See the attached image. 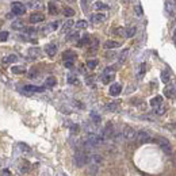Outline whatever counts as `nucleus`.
<instances>
[{"label":"nucleus","instance_id":"a211bd4d","mask_svg":"<svg viewBox=\"0 0 176 176\" xmlns=\"http://www.w3.org/2000/svg\"><path fill=\"white\" fill-rule=\"evenodd\" d=\"M164 93H165V96H168V98H175L176 96V89L173 87H167L164 89Z\"/></svg>","mask_w":176,"mask_h":176},{"label":"nucleus","instance_id":"3c124183","mask_svg":"<svg viewBox=\"0 0 176 176\" xmlns=\"http://www.w3.org/2000/svg\"><path fill=\"white\" fill-rule=\"evenodd\" d=\"M173 2H175V4H176V0H173Z\"/></svg>","mask_w":176,"mask_h":176},{"label":"nucleus","instance_id":"cd10ccee","mask_svg":"<svg viewBox=\"0 0 176 176\" xmlns=\"http://www.w3.org/2000/svg\"><path fill=\"white\" fill-rule=\"evenodd\" d=\"M95 8L96 10H108V6L107 4H104V3H102V2H96L95 3Z\"/></svg>","mask_w":176,"mask_h":176},{"label":"nucleus","instance_id":"2f4dec72","mask_svg":"<svg viewBox=\"0 0 176 176\" xmlns=\"http://www.w3.org/2000/svg\"><path fill=\"white\" fill-rule=\"evenodd\" d=\"M12 28H16V30L18 28H23V22L22 20H16V22L12 23Z\"/></svg>","mask_w":176,"mask_h":176},{"label":"nucleus","instance_id":"f8f14e48","mask_svg":"<svg viewBox=\"0 0 176 176\" xmlns=\"http://www.w3.org/2000/svg\"><path fill=\"white\" fill-rule=\"evenodd\" d=\"M63 58H64V61H75V58H76V53H75V52H72V50H67V52H64Z\"/></svg>","mask_w":176,"mask_h":176},{"label":"nucleus","instance_id":"bb28decb","mask_svg":"<svg viewBox=\"0 0 176 176\" xmlns=\"http://www.w3.org/2000/svg\"><path fill=\"white\" fill-rule=\"evenodd\" d=\"M49 12H50L52 15H57V14H58V8H57V6L54 3L49 4Z\"/></svg>","mask_w":176,"mask_h":176},{"label":"nucleus","instance_id":"de8ad7c7","mask_svg":"<svg viewBox=\"0 0 176 176\" xmlns=\"http://www.w3.org/2000/svg\"><path fill=\"white\" fill-rule=\"evenodd\" d=\"M173 41H175V43H176V30H175V33H173Z\"/></svg>","mask_w":176,"mask_h":176},{"label":"nucleus","instance_id":"8fccbe9b","mask_svg":"<svg viewBox=\"0 0 176 176\" xmlns=\"http://www.w3.org/2000/svg\"><path fill=\"white\" fill-rule=\"evenodd\" d=\"M68 2H71V3H73V2H75V0H68Z\"/></svg>","mask_w":176,"mask_h":176},{"label":"nucleus","instance_id":"423d86ee","mask_svg":"<svg viewBox=\"0 0 176 176\" xmlns=\"http://www.w3.org/2000/svg\"><path fill=\"white\" fill-rule=\"evenodd\" d=\"M137 140L138 142H141V144H145V142H149L152 138H150V134L144 132V130H141V132L137 133Z\"/></svg>","mask_w":176,"mask_h":176},{"label":"nucleus","instance_id":"09e8293b","mask_svg":"<svg viewBox=\"0 0 176 176\" xmlns=\"http://www.w3.org/2000/svg\"><path fill=\"white\" fill-rule=\"evenodd\" d=\"M173 160H175V164H176V153H175V156H173Z\"/></svg>","mask_w":176,"mask_h":176},{"label":"nucleus","instance_id":"ddd939ff","mask_svg":"<svg viewBox=\"0 0 176 176\" xmlns=\"http://www.w3.org/2000/svg\"><path fill=\"white\" fill-rule=\"evenodd\" d=\"M24 91L27 92H43L45 91V87H37V85H26L23 88Z\"/></svg>","mask_w":176,"mask_h":176},{"label":"nucleus","instance_id":"7ed1b4c3","mask_svg":"<svg viewBox=\"0 0 176 176\" xmlns=\"http://www.w3.org/2000/svg\"><path fill=\"white\" fill-rule=\"evenodd\" d=\"M11 10L15 15H23L24 12H26V7H24V4H22L20 2H14L11 4Z\"/></svg>","mask_w":176,"mask_h":176},{"label":"nucleus","instance_id":"2eb2a0df","mask_svg":"<svg viewBox=\"0 0 176 176\" xmlns=\"http://www.w3.org/2000/svg\"><path fill=\"white\" fill-rule=\"evenodd\" d=\"M119 46H121V42H118V41H106L104 42L106 49H115V48H119Z\"/></svg>","mask_w":176,"mask_h":176},{"label":"nucleus","instance_id":"1a4fd4ad","mask_svg":"<svg viewBox=\"0 0 176 176\" xmlns=\"http://www.w3.org/2000/svg\"><path fill=\"white\" fill-rule=\"evenodd\" d=\"M43 19H45V16L41 12H34V14L30 15V23H39Z\"/></svg>","mask_w":176,"mask_h":176},{"label":"nucleus","instance_id":"f257e3e1","mask_svg":"<svg viewBox=\"0 0 176 176\" xmlns=\"http://www.w3.org/2000/svg\"><path fill=\"white\" fill-rule=\"evenodd\" d=\"M88 161H89L88 156L84 152H80V150H79V152H76V154H75V163H76L77 167H84Z\"/></svg>","mask_w":176,"mask_h":176},{"label":"nucleus","instance_id":"c756f323","mask_svg":"<svg viewBox=\"0 0 176 176\" xmlns=\"http://www.w3.org/2000/svg\"><path fill=\"white\" fill-rule=\"evenodd\" d=\"M128 54H129V50H128V49H125V50L121 53V56H119V63H125V60H126V57H128Z\"/></svg>","mask_w":176,"mask_h":176},{"label":"nucleus","instance_id":"49530a36","mask_svg":"<svg viewBox=\"0 0 176 176\" xmlns=\"http://www.w3.org/2000/svg\"><path fill=\"white\" fill-rule=\"evenodd\" d=\"M3 176H10V172H8L7 169H4V171H3Z\"/></svg>","mask_w":176,"mask_h":176},{"label":"nucleus","instance_id":"603ef678","mask_svg":"<svg viewBox=\"0 0 176 176\" xmlns=\"http://www.w3.org/2000/svg\"><path fill=\"white\" fill-rule=\"evenodd\" d=\"M64 176H67V175H65V173H64Z\"/></svg>","mask_w":176,"mask_h":176},{"label":"nucleus","instance_id":"6e6552de","mask_svg":"<svg viewBox=\"0 0 176 176\" xmlns=\"http://www.w3.org/2000/svg\"><path fill=\"white\" fill-rule=\"evenodd\" d=\"M121 91H122V85L119 83H115L110 87V95L111 96H118L121 93Z\"/></svg>","mask_w":176,"mask_h":176},{"label":"nucleus","instance_id":"c03bdc74","mask_svg":"<svg viewBox=\"0 0 176 176\" xmlns=\"http://www.w3.org/2000/svg\"><path fill=\"white\" fill-rule=\"evenodd\" d=\"M136 11H137L140 15H142V10H141V7H140V6H137V7H136Z\"/></svg>","mask_w":176,"mask_h":176},{"label":"nucleus","instance_id":"5701e85b","mask_svg":"<svg viewBox=\"0 0 176 176\" xmlns=\"http://www.w3.org/2000/svg\"><path fill=\"white\" fill-rule=\"evenodd\" d=\"M56 83H57V80H56V77H53V76L48 77V79H46V81H45V84H46V87H54V85H56Z\"/></svg>","mask_w":176,"mask_h":176},{"label":"nucleus","instance_id":"ea45409f","mask_svg":"<svg viewBox=\"0 0 176 176\" xmlns=\"http://www.w3.org/2000/svg\"><path fill=\"white\" fill-rule=\"evenodd\" d=\"M19 146H20V149H22L23 152H30V148H28L27 145H24V144H19Z\"/></svg>","mask_w":176,"mask_h":176},{"label":"nucleus","instance_id":"aec40b11","mask_svg":"<svg viewBox=\"0 0 176 176\" xmlns=\"http://www.w3.org/2000/svg\"><path fill=\"white\" fill-rule=\"evenodd\" d=\"M106 108L108 110V111H117L118 108H119V103L118 102H113V103H108L106 106Z\"/></svg>","mask_w":176,"mask_h":176},{"label":"nucleus","instance_id":"f03ea898","mask_svg":"<svg viewBox=\"0 0 176 176\" xmlns=\"http://www.w3.org/2000/svg\"><path fill=\"white\" fill-rule=\"evenodd\" d=\"M123 138L128 141H133L137 138V132L134 130L132 126H125L123 128Z\"/></svg>","mask_w":176,"mask_h":176},{"label":"nucleus","instance_id":"b1692460","mask_svg":"<svg viewBox=\"0 0 176 176\" xmlns=\"http://www.w3.org/2000/svg\"><path fill=\"white\" fill-rule=\"evenodd\" d=\"M136 27H129V28H126V34L125 37L126 38H132V37H134V34H136Z\"/></svg>","mask_w":176,"mask_h":176},{"label":"nucleus","instance_id":"412c9836","mask_svg":"<svg viewBox=\"0 0 176 176\" xmlns=\"http://www.w3.org/2000/svg\"><path fill=\"white\" fill-rule=\"evenodd\" d=\"M72 26H73V20H72V19H69L68 22H65V23H64V26H63V28H61V31H63V33H67L68 30H71Z\"/></svg>","mask_w":176,"mask_h":176},{"label":"nucleus","instance_id":"a19ab883","mask_svg":"<svg viewBox=\"0 0 176 176\" xmlns=\"http://www.w3.org/2000/svg\"><path fill=\"white\" fill-rule=\"evenodd\" d=\"M65 67H67V68H72L73 67V61H65Z\"/></svg>","mask_w":176,"mask_h":176},{"label":"nucleus","instance_id":"58836bf2","mask_svg":"<svg viewBox=\"0 0 176 176\" xmlns=\"http://www.w3.org/2000/svg\"><path fill=\"white\" fill-rule=\"evenodd\" d=\"M164 111H165V108L163 107V106H161V107H158V108H154V113H156V114H158V115H161V114H164Z\"/></svg>","mask_w":176,"mask_h":176},{"label":"nucleus","instance_id":"473e14b6","mask_svg":"<svg viewBox=\"0 0 176 176\" xmlns=\"http://www.w3.org/2000/svg\"><path fill=\"white\" fill-rule=\"evenodd\" d=\"M145 68H146V65H145V64H141V65H140V68H138V76H140V77L144 76Z\"/></svg>","mask_w":176,"mask_h":176},{"label":"nucleus","instance_id":"c85d7f7f","mask_svg":"<svg viewBox=\"0 0 176 176\" xmlns=\"http://www.w3.org/2000/svg\"><path fill=\"white\" fill-rule=\"evenodd\" d=\"M96 65H98V60H88V61H87V67H88L89 69L96 68Z\"/></svg>","mask_w":176,"mask_h":176},{"label":"nucleus","instance_id":"37998d69","mask_svg":"<svg viewBox=\"0 0 176 176\" xmlns=\"http://www.w3.org/2000/svg\"><path fill=\"white\" fill-rule=\"evenodd\" d=\"M81 6H83L84 11H87V0H81Z\"/></svg>","mask_w":176,"mask_h":176},{"label":"nucleus","instance_id":"a18cd8bd","mask_svg":"<svg viewBox=\"0 0 176 176\" xmlns=\"http://www.w3.org/2000/svg\"><path fill=\"white\" fill-rule=\"evenodd\" d=\"M92 81H93L92 77H88V79H87V84H88V85H91V84H92Z\"/></svg>","mask_w":176,"mask_h":176},{"label":"nucleus","instance_id":"7c9ffc66","mask_svg":"<svg viewBox=\"0 0 176 176\" xmlns=\"http://www.w3.org/2000/svg\"><path fill=\"white\" fill-rule=\"evenodd\" d=\"M87 26H88L87 20H79V22L76 23V27H77V28H85Z\"/></svg>","mask_w":176,"mask_h":176},{"label":"nucleus","instance_id":"20e7f679","mask_svg":"<svg viewBox=\"0 0 176 176\" xmlns=\"http://www.w3.org/2000/svg\"><path fill=\"white\" fill-rule=\"evenodd\" d=\"M157 144H158V146H160V148L164 150V152H167V153H169L171 150H172L169 141L167 140V138H164V137H158V138H157Z\"/></svg>","mask_w":176,"mask_h":176},{"label":"nucleus","instance_id":"72a5a7b5","mask_svg":"<svg viewBox=\"0 0 176 176\" xmlns=\"http://www.w3.org/2000/svg\"><path fill=\"white\" fill-rule=\"evenodd\" d=\"M91 119L95 122V123H99V122H100V117L96 113H91Z\"/></svg>","mask_w":176,"mask_h":176},{"label":"nucleus","instance_id":"f3484780","mask_svg":"<svg viewBox=\"0 0 176 176\" xmlns=\"http://www.w3.org/2000/svg\"><path fill=\"white\" fill-rule=\"evenodd\" d=\"M102 161H103V157L100 154H92L91 156V163L93 165H99V164H102Z\"/></svg>","mask_w":176,"mask_h":176},{"label":"nucleus","instance_id":"393cba45","mask_svg":"<svg viewBox=\"0 0 176 176\" xmlns=\"http://www.w3.org/2000/svg\"><path fill=\"white\" fill-rule=\"evenodd\" d=\"M28 56L33 57V58L38 57V56H39V49H37V48H31V49H28Z\"/></svg>","mask_w":176,"mask_h":176},{"label":"nucleus","instance_id":"e433bc0d","mask_svg":"<svg viewBox=\"0 0 176 176\" xmlns=\"http://www.w3.org/2000/svg\"><path fill=\"white\" fill-rule=\"evenodd\" d=\"M7 39H8V31L0 33V41H7Z\"/></svg>","mask_w":176,"mask_h":176},{"label":"nucleus","instance_id":"f704fd0d","mask_svg":"<svg viewBox=\"0 0 176 176\" xmlns=\"http://www.w3.org/2000/svg\"><path fill=\"white\" fill-rule=\"evenodd\" d=\"M88 42H89V37H88V35H84L83 38H81V41L79 42V46H83V45L88 43Z\"/></svg>","mask_w":176,"mask_h":176},{"label":"nucleus","instance_id":"dca6fc26","mask_svg":"<svg viewBox=\"0 0 176 176\" xmlns=\"http://www.w3.org/2000/svg\"><path fill=\"white\" fill-rule=\"evenodd\" d=\"M11 72L15 73V75H22V73L26 72V68L23 65H15V67L11 68Z\"/></svg>","mask_w":176,"mask_h":176},{"label":"nucleus","instance_id":"c9c22d12","mask_svg":"<svg viewBox=\"0 0 176 176\" xmlns=\"http://www.w3.org/2000/svg\"><path fill=\"white\" fill-rule=\"evenodd\" d=\"M68 83L69 84H77V83H79V80H77L76 76H69L68 77Z\"/></svg>","mask_w":176,"mask_h":176},{"label":"nucleus","instance_id":"4468645a","mask_svg":"<svg viewBox=\"0 0 176 176\" xmlns=\"http://www.w3.org/2000/svg\"><path fill=\"white\" fill-rule=\"evenodd\" d=\"M106 19V15L104 14H93L91 15V22L92 23H100Z\"/></svg>","mask_w":176,"mask_h":176},{"label":"nucleus","instance_id":"4be33fe9","mask_svg":"<svg viewBox=\"0 0 176 176\" xmlns=\"http://www.w3.org/2000/svg\"><path fill=\"white\" fill-rule=\"evenodd\" d=\"M161 80L164 81V83H169L171 80V73L168 71H163L161 72Z\"/></svg>","mask_w":176,"mask_h":176},{"label":"nucleus","instance_id":"6ab92c4d","mask_svg":"<svg viewBox=\"0 0 176 176\" xmlns=\"http://www.w3.org/2000/svg\"><path fill=\"white\" fill-rule=\"evenodd\" d=\"M16 60H18V57H16L15 54H10V56H7L3 58V64H12V63H15Z\"/></svg>","mask_w":176,"mask_h":176},{"label":"nucleus","instance_id":"39448f33","mask_svg":"<svg viewBox=\"0 0 176 176\" xmlns=\"http://www.w3.org/2000/svg\"><path fill=\"white\" fill-rule=\"evenodd\" d=\"M114 80V72H113V68H107L103 73V76H102V81H103L104 84H108L110 81Z\"/></svg>","mask_w":176,"mask_h":176},{"label":"nucleus","instance_id":"0eeeda50","mask_svg":"<svg viewBox=\"0 0 176 176\" xmlns=\"http://www.w3.org/2000/svg\"><path fill=\"white\" fill-rule=\"evenodd\" d=\"M113 134H114V126L111 122H108L107 125L104 126V129H103V138H111L113 137Z\"/></svg>","mask_w":176,"mask_h":176},{"label":"nucleus","instance_id":"79ce46f5","mask_svg":"<svg viewBox=\"0 0 176 176\" xmlns=\"http://www.w3.org/2000/svg\"><path fill=\"white\" fill-rule=\"evenodd\" d=\"M71 132H73V133H77V132H79V126H77V125H73L72 128H71Z\"/></svg>","mask_w":176,"mask_h":176},{"label":"nucleus","instance_id":"4c0bfd02","mask_svg":"<svg viewBox=\"0 0 176 176\" xmlns=\"http://www.w3.org/2000/svg\"><path fill=\"white\" fill-rule=\"evenodd\" d=\"M77 37H79V33H72V34L68 35V41H73V39H76Z\"/></svg>","mask_w":176,"mask_h":176},{"label":"nucleus","instance_id":"9d476101","mask_svg":"<svg viewBox=\"0 0 176 176\" xmlns=\"http://www.w3.org/2000/svg\"><path fill=\"white\" fill-rule=\"evenodd\" d=\"M45 52H46V54H48V56L53 57V56H56V53H57V46H56L54 43L46 45V46H45Z\"/></svg>","mask_w":176,"mask_h":176},{"label":"nucleus","instance_id":"9b49d317","mask_svg":"<svg viewBox=\"0 0 176 176\" xmlns=\"http://www.w3.org/2000/svg\"><path fill=\"white\" fill-rule=\"evenodd\" d=\"M150 106H152L153 108H158L163 106V98L161 96H154L152 100H150Z\"/></svg>","mask_w":176,"mask_h":176},{"label":"nucleus","instance_id":"a878e982","mask_svg":"<svg viewBox=\"0 0 176 176\" xmlns=\"http://www.w3.org/2000/svg\"><path fill=\"white\" fill-rule=\"evenodd\" d=\"M63 11H64V15H65V16H68V18H72V16L75 15V11H73L71 7H64V10H63Z\"/></svg>","mask_w":176,"mask_h":176}]
</instances>
